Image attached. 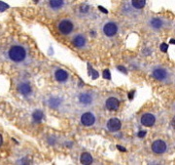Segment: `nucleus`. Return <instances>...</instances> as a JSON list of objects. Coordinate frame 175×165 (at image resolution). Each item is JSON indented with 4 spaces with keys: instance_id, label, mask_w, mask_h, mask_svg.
Wrapping results in <instances>:
<instances>
[{
    "instance_id": "nucleus-1",
    "label": "nucleus",
    "mask_w": 175,
    "mask_h": 165,
    "mask_svg": "<svg viewBox=\"0 0 175 165\" xmlns=\"http://www.w3.org/2000/svg\"><path fill=\"white\" fill-rule=\"evenodd\" d=\"M8 55L13 62L19 63L24 60V58L26 56V52H25V49L23 47H22V46L15 45V46H12L10 48V50L8 52Z\"/></svg>"
},
{
    "instance_id": "nucleus-2",
    "label": "nucleus",
    "mask_w": 175,
    "mask_h": 165,
    "mask_svg": "<svg viewBox=\"0 0 175 165\" xmlns=\"http://www.w3.org/2000/svg\"><path fill=\"white\" fill-rule=\"evenodd\" d=\"M152 76L159 81H166L167 79L169 78V74H168V70L166 69L161 68V67H157L153 69Z\"/></svg>"
},
{
    "instance_id": "nucleus-3",
    "label": "nucleus",
    "mask_w": 175,
    "mask_h": 165,
    "mask_svg": "<svg viewBox=\"0 0 175 165\" xmlns=\"http://www.w3.org/2000/svg\"><path fill=\"white\" fill-rule=\"evenodd\" d=\"M151 148H152V150H153L154 154H163L165 153L166 149H167V145L164 140L159 139V140H156V141L153 142Z\"/></svg>"
},
{
    "instance_id": "nucleus-4",
    "label": "nucleus",
    "mask_w": 175,
    "mask_h": 165,
    "mask_svg": "<svg viewBox=\"0 0 175 165\" xmlns=\"http://www.w3.org/2000/svg\"><path fill=\"white\" fill-rule=\"evenodd\" d=\"M140 122L145 127H152L156 123V115L150 113L143 114L140 117Z\"/></svg>"
},
{
    "instance_id": "nucleus-5",
    "label": "nucleus",
    "mask_w": 175,
    "mask_h": 165,
    "mask_svg": "<svg viewBox=\"0 0 175 165\" xmlns=\"http://www.w3.org/2000/svg\"><path fill=\"white\" fill-rule=\"evenodd\" d=\"M73 29H74V25H73L72 22L69 21V20H62L58 25V30L64 35L70 34Z\"/></svg>"
},
{
    "instance_id": "nucleus-6",
    "label": "nucleus",
    "mask_w": 175,
    "mask_h": 165,
    "mask_svg": "<svg viewBox=\"0 0 175 165\" xmlns=\"http://www.w3.org/2000/svg\"><path fill=\"white\" fill-rule=\"evenodd\" d=\"M103 32L106 36L112 37L118 32V25L113 22L106 23L103 26Z\"/></svg>"
},
{
    "instance_id": "nucleus-7",
    "label": "nucleus",
    "mask_w": 175,
    "mask_h": 165,
    "mask_svg": "<svg viewBox=\"0 0 175 165\" xmlns=\"http://www.w3.org/2000/svg\"><path fill=\"white\" fill-rule=\"evenodd\" d=\"M95 121H96V117L92 113H85L81 116V123L84 126H92L95 123Z\"/></svg>"
},
{
    "instance_id": "nucleus-8",
    "label": "nucleus",
    "mask_w": 175,
    "mask_h": 165,
    "mask_svg": "<svg viewBox=\"0 0 175 165\" xmlns=\"http://www.w3.org/2000/svg\"><path fill=\"white\" fill-rule=\"evenodd\" d=\"M122 127V122L118 118H111L107 122V128L111 132H117Z\"/></svg>"
},
{
    "instance_id": "nucleus-9",
    "label": "nucleus",
    "mask_w": 175,
    "mask_h": 165,
    "mask_svg": "<svg viewBox=\"0 0 175 165\" xmlns=\"http://www.w3.org/2000/svg\"><path fill=\"white\" fill-rule=\"evenodd\" d=\"M105 105H106V109L109 110H117L120 107V102L117 98L110 97L106 100Z\"/></svg>"
},
{
    "instance_id": "nucleus-10",
    "label": "nucleus",
    "mask_w": 175,
    "mask_h": 165,
    "mask_svg": "<svg viewBox=\"0 0 175 165\" xmlns=\"http://www.w3.org/2000/svg\"><path fill=\"white\" fill-rule=\"evenodd\" d=\"M79 102L84 105H91L92 103V96L90 93H82L79 96Z\"/></svg>"
},
{
    "instance_id": "nucleus-11",
    "label": "nucleus",
    "mask_w": 175,
    "mask_h": 165,
    "mask_svg": "<svg viewBox=\"0 0 175 165\" xmlns=\"http://www.w3.org/2000/svg\"><path fill=\"white\" fill-rule=\"evenodd\" d=\"M18 90H19V92L22 95L28 96V95H29L31 93V86H30L28 83L23 82V83H21V84L19 85V86H18Z\"/></svg>"
},
{
    "instance_id": "nucleus-12",
    "label": "nucleus",
    "mask_w": 175,
    "mask_h": 165,
    "mask_svg": "<svg viewBox=\"0 0 175 165\" xmlns=\"http://www.w3.org/2000/svg\"><path fill=\"white\" fill-rule=\"evenodd\" d=\"M55 77L58 81L59 82H63L65 81L67 78H68V74H67V72L63 69H58L56 72H55Z\"/></svg>"
},
{
    "instance_id": "nucleus-13",
    "label": "nucleus",
    "mask_w": 175,
    "mask_h": 165,
    "mask_svg": "<svg viewBox=\"0 0 175 165\" xmlns=\"http://www.w3.org/2000/svg\"><path fill=\"white\" fill-rule=\"evenodd\" d=\"M73 44L75 45L76 47H79V48L84 47L85 44H86V38L83 35L78 34L73 38Z\"/></svg>"
},
{
    "instance_id": "nucleus-14",
    "label": "nucleus",
    "mask_w": 175,
    "mask_h": 165,
    "mask_svg": "<svg viewBox=\"0 0 175 165\" xmlns=\"http://www.w3.org/2000/svg\"><path fill=\"white\" fill-rule=\"evenodd\" d=\"M130 3L133 9L142 10L146 5V0H130Z\"/></svg>"
},
{
    "instance_id": "nucleus-15",
    "label": "nucleus",
    "mask_w": 175,
    "mask_h": 165,
    "mask_svg": "<svg viewBox=\"0 0 175 165\" xmlns=\"http://www.w3.org/2000/svg\"><path fill=\"white\" fill-rule=\"evenodd\" d=\"M163 25H164L163 21L159 18H153L150 21V25L155 29H160L163 26Z\"/></svg>"
},
{
    "instance_id": "nucleus-16",
    "label": "nucleus",
    "mask_w": 175,
    "mask_h": 165,
    "mask_svg": "<svg viewBox=\"0 0 175 165\" xmlns=\"http://www.w3.org/2000/svg\"><path fill=\"white\" fill-rule=\"evenodd\" d=\"M63 0H49V5L52 9H59L63 6Z\"/></svg>"
},
{
    "instance_id": "nucleus-17",
    "label": "nucleus",
    "mask_w": 175,
    "mask_h": 165,
    "mask_svg": "<svg viewBox=\"0 0 175 165\" xmlns=\"http://www.w3.org/2000/svg\"><path fill=\"white\" fill-rule=\"evenodd\" d=\"M80 161L82 164H91L92 162V156L89 153H84L81 155Z\"/></svg>"
},
{
    "instance_id": "nucleus-18",
    "label": "nucleus",
    "mask_w": 175,
    "mask_h": 165,
    "mask_svg": "<svg viewBox=\"0 0 175 165\" xmlns=\"http://www.w3.org/2000/svg\"><path fill=\"white\" fill-rule=\"evenodd\" d=\"M32 117H33V120H34L35 122H40V121L43 119L44 114H43V113H42L41 110L37 109V110L34 111V113H33Z\"/></svg>"
},
{
    "instance_id": "nucleus-19",
    "label": "nucleus",
    "mask_w": 175,
    "mask_h": 165,
    "mask_svg": "<svg viewBox=\"0 0 175 165\" xmlns=\"http://www.w3.org/2000/svg\"><path fill=\"white\" fill-rule=\"evenodd\" d=\"M49 105H50L51 108L57 109V108H58V105H60V100L58 98H52V99H50V101H49Z\"/></svg>"
},
{
    "instance_id": "nucleus-20",
    "label": "nucleus",
    "mask_w": 175,
    "mask_h": 165,
    "mask_svg": "<svg viewBox=\"0 0 175 165\" xmlns=\"http://www.w3.org/2000/svg\"><path fill=\"white\" fill-rule=\"evenodd\" d=\"M8 8H9V6L7 4L2 2V1H0V12H4L5 10H7Z\"/></svg>"
},
{
    "instance_id": "nucleus-21",
    "label": "nucleus",
    "mask_w": 175,
    "mask_h": 165,
    "mask_svg": "<svg viewBox=\"0 0 175 165\" xmlns=\"http://www.w3.org/2000/svg\"><path fill=\"white\" fill-rule=\"evenodd\" d=\"M103 77L105 79H111V75H110V71L109 69H105L103 71Z\"/></svg>"
},
{
    "instance_id": "nucleus-22",
    "label": "nucleus",
    "mask_w": 175,
    "mask_h": 165,
    "mask_svg": "<svg viewBox=\"0 0 175 165\" xmlns=\"http://www.w3.org/2000/svg\"><path fill=\"white\" fill-rule=\"evenodd\" d=\"M92 74H93V75H92V78L93 79H96V77H97V72L96 71V70H92Z\"/></svg>"
},
{
    "instance_id": "nucleus-23",
    "label": "nucleus",
    "mask_w": 175,
    "mask_h": 165,
    "mask_svg": "<svg viewBox=\"0 0 175 165\" xmlns=\"http://www.w3.org/2000/svg\"><path fill=\"white\" fill-rule=\"evenodd\" d=\"M145 134H146V132H144V131H141V132H139V133H138V137H141V138H142V137H144V136H145Z\"/></svg>"
},
{
    "instance_id": "nucleus-24",
    "label": "nucleus",
    "mask_w": 175,
    "mask_h": 165,
    "mask_svg": "<svg viewBox=\"0 0 175 165\" xmlns=\"http://www.w3.org/2000/svg\"><path fill=\"white\" fill-rule=\"evenodd\" d=\"M171 126L175 129V116L172 118V120H171Z\"/></svg>"
},
{
    "instance_id": "nucleus-25",
    "label": "nucleus",
    "mask_w": 175,
    "mask_h": 165,
    "mask_svg": "<svg viewBox=\"0 0 175 165\" xmlns=\"http://www.w3.org/2000/svg\"><path fill=\"white\" fill-rule=\"evenodd\" d=\"M2 142H3V139H2V136L0 135V147H1V145H2Z\"/></svg>"
},
{
    "instance_id": "nucleus-26",
    "label": "nucleus",
    "mask_w": 175,
    "mask_h": 165,
    "mask_svg": "<svg viewBox=\"0 0 175 165\" xmlns=\"http://www.w3.org/2000/svg\"><path fill=\"white\" fill-rule=\"evenodd\" d=\"M34 1H35V2H37V1H38V0H34Z\"/></svg>"
},
{
    "instance_id": "nucleus-27",
    "label": "nucleus",
    "mask_w": 175,
    "mask_h": 165,
    "mask_svg": "<svg viewBox=\"0 0 175 165\" xmlns=\"http://www.w3.org/2000/svg\"><path fill=\"white\" fill-rule=\"evenodd\" d=\"M174 109H175V105H174Z\"/></svg>"
}]
</instances>
